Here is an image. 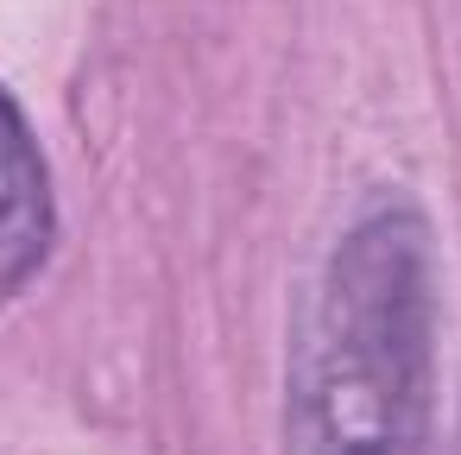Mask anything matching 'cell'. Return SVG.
<instances>
[{"instance_id":"1","label":"cell","mask_w":461,"mask_h":455,"mask_svg":"<svg viewBox=\"0 0 461 455\" xmlns=\"http://www.w3.org/2000/svg\"><path fill=\"white\" fill-rule=\"evenodd\" d=\"M436 241L417 203H366L329 247L285 360V455H429Z\"/></svg>"},{"instance_id":"2","label":"cell","mask_w":461,"mask_h":455,"mask_svg":"<svg viewBox=\"0 0 461 455\" xmlns=\"http://www.w3.org/2000/svg\"><path fill=\"white\" fill-rule=\"evenodd\" d=\"M58 241V196H51V165L39 152V133L26 108L0 83V297H14L39 266L51 259Z\"/></svg>"}]
</instances>
